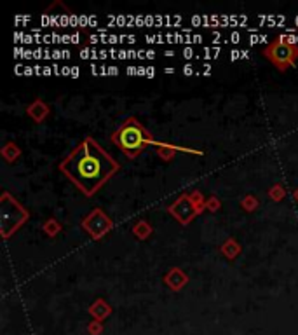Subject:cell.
<instances>
[{"mask_svg": "<svg viewBox=\"0 0 298 335\" xmlns=\"http://www.w3.org/2000/svg\"><path fill=\"white\" fill-rule=\"evenodd\" d=\"M120 169V164L91 136H86L60 163V171L87 197Z\"/></svg>", "mask_w": 298, "mask_h": 335, "instance_id": "cell-1", "label": "cell"}, {"mask_svg": "<svg viewBox=\"0 0 298 335\" xmlns=\"http://www.w3.org/2000/svg\"><path fill=\"white\" fill-rule=\"evenodd\" d=\"M112 142L124 152V156L134 159L148 145H161L136 117H129L119 126V130L112 135Z\"/></svg>", "mask_w": 298, "mask_h": 335, "instance_id": "cell-2", "label": "cell"}, {"mask_svg": "<svg viewBox=\"0 0 298 335\" xmlns=\"http://www.w3.org/2000/svg\"><path fill=\"white\" fill-rule=\"evenodd\" d=\"M262 54L279 72H286L288 67L295 65V61L298 60V44L293 42L288 35H281L270 44H267Z\"/></svg>", "mask_w": 298, "mask_h": 335, "instance_id": "cell-3", "label": "cell"}, {"mask_svg": "<svg viewBox=\"0 0 298 335\" xmlns=\"http://www.w3.org/2000/svg\"><path fill=\"white\" fill-rule=\"evenodd\" d=\"M206 208L204 197L201 192H192V194H183L178 199L173 202L168 208V211L178 220L180 224L187 226L190 224L197 215H201Z\"/></svg>", "mask_w": 298, "mask_h": 335, "instance_id": "cell-4", "label": "cell"}, {"mask_svg": "<svg viewBox=\"0 0 298 335\" xmlns=\"http://www.w3.org/2000/svg\"><path fill=\"white\" fill-rule=\"evenodd\" d=\"M82 227L93 236V239H101L108 231H112L113 224L112 220L105 215V211H103L101 208H94L93 211L82 220Z\"/></svg>", "mask_w": 298, "mask_h": 335, "instance_id": "cell-5", "label": "cell"}, {"mask_svg": "<svg viewBox=\"0 0 298 335\" xmlns=\"http://www.w3.org/2000/svg\"><path fill=\"white\" fill-rule=\"evenodd\" d=\"M0 208H2V236L4 239H9V236L16 233L25 224V220L28 218V211L20 202L16 204L14 211H9V208L6 204H2V202H0Z\"/></svg>", "mask_w": 298, "mask_h": 335, "instance_id": "cell-6", "label": "cell"}, {"mask_svg": "<svg viewBox=\"0 0 298 335\" xmlns=\"http://www.w3.org/2000/svg\"><path fill=\"white\" fill-rule=\"evenodd\" d=\"M187 283H189V276H187L180 267L169 269V272L166 274V285H168L171 290H175V292L182 290Z\"/></svg>", "mask_w": 298, "mask_h": 335, "instance_id": "cell-7", "label": "cell"}, {"mask_svg": "<svg viewBox=\"0 0 298 335\" xmlns=\"http://www.w3.org/2000/svg\"><path fill=\"white\" fill-rule=\"evenodd\" d=\"M27 114L35 121V123H42V121L49 116V106H47L42 100H33L30 105L27 106Z\"/></svg>", "mask_w": 298, "mask_h": 335, "instance_id": "cell-8", "label": "cell"}, {"mask_svg": "<svg viewBox=\"0 0 298 335\" xmlns=\"http://www.w3.org/2000/svg\"><path fill=\"white\" fill-rule=\"evenodd\" d=\"M222 252H223V255H225L227 259L234 260L235 257H237L239 253H241V246H239V243L235 241L234 238H229V239H227V241L222 245Z\"/></svg>", "mask_w": 298, "mask_h": 335, "instance_id": "cell-9", "label": "cell"}, {"mask_svg": "<svg viewBox=\"0 0 298 335\" xmlns=\"http://www.w3.org/2000/svg\"><path fill=\"white\" fill-rule=\"evenodd\" d=\"M132 234L138 239H146L152 234V227H150V224L145 222V220H139V222H136L134 226H132Z\"/></svg>", "mask_w": 298, "mask_h": 335, "instance_id": "cell-10", "label": "cell"}, {"mask_svg": "<svg viewBox=\"0 0 298 335\" xmlns=\"http://www.w3.org/2000/svg\"><path fill=\"white\" fill-rule=\"evenodd\" d=\"M2 156H4V159H6L7 163H13L14 159H18V157H20V149H18V147L14 145L13 142H7L6 145L2 147Z\"/></svg>", "mask_w": 298, "mask_h": 335, "instance_id": "cell-11", "label": "cell"}, {"mask_svg": "<svg viewBox=\"0 0 298 335\" xmlns=\"http://www.w3.org/2000/svg\"><path fill=\"white\" fill-rule=\"evenodd\" d=\"M108 312H110V307H108V304H106L105 300L94 302L93 307H91V314H93L94 318H98V319H103L106 314H108Z\"/></svg>", "mask_w": 298, "mask_h": 335, "instance_id": "cell-12", "label": "cell"}, {"mask_svg": "<svg viewBox=\"0 0 298 335\" xmlns=\"http://www.w3.org/2000/svg\"><path fill=\"white\" fill-rule=\"evenodd\" d=\"M178 150H180L178 147L168 145V143H161V145H159V156L163 157V159H166V161H171Z\"/></svg>", "mask_w": 298, "mask_h": 335, "instance_id": "cell-13", "label": "cell"}, {"mask_svg": "<svg viewBox=\"0 0 298 335\" xmlns=\"http://www.w3.org/2000/svg\"><path fill=\"white\" fill-rule=\"evenodd\" d=\"M61 231V226H60V222L58 220H54V218H51V220H47L46 224H44V233H46L47 236H51V238H54L58 233Z\"/></svg>", "mask_w": 298, "mask_h": 335, "instance_id": "cell-14", "label": "cell"}, {"mask_svg": "<svg viewBox=\"0 0 298 335\" xmlns=\"http://www.w3.org/2000/svg\"><path fill=\"white\" fill-rule=\"evenodd\" d=\"M258 204H260V202H258V199H256L255 196H246L244 199L241 201V206L246 209V211H253V209L258 208Z\"/></svg>", "mask_w": 298, "mask_h": 335, "instance_id": "cell-15", "label": "cell"}, {"mask_svg": "<svg viewBox=\"0 0 298 335\" xmlns=\"http://www.w3.org/2000/svg\"><path fill=\"white\" fill-rule=\"evenodd\" d=\"M268 196H270L272 201H281L284 197V189L281 185H274L270 190H268Z\"/></svg>", "mask_w": 298, "mask_h": 335, "instance_id": "cell-16", "label": "cell"}, {"mask_svg": "<svg viewBox=\"0 0 298 335\" xmlns=\"http://www.w3.org/2000/svg\"><path fill=\"white\" fill-rule=\"evenodd\" d=\"M206 208L211 209V211H216V209L220 208V199H218V197H215V196L209 197V201L206 202Z\"/></svg>", "mask_w": 298, "mask_h": 335, "instance_id": "cell-17", "label": "cell"}, {"mask_svg": "<svg viewBox=\"0 0 298 335\" xmlns=\"http://www.w3.org/2000/svg\"><path fill=\"white\" fill-rule=\"evenodd\" d=\"M295 199H296V201H298V189H296V190H295Z\"/></svg>", "mask_w": 298, "mask_h": 335, "instance_id": "cell-18", "label": "cell"}]
</instances>
